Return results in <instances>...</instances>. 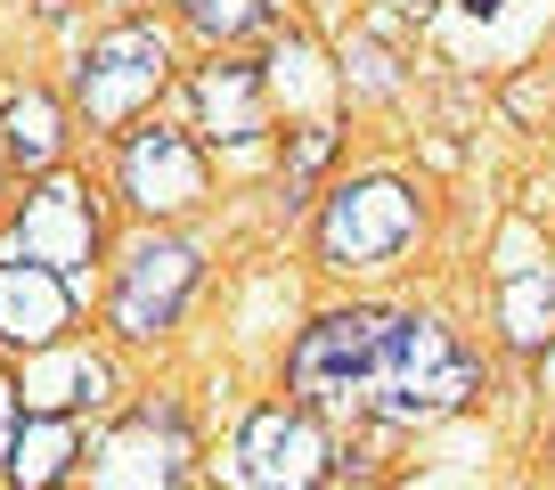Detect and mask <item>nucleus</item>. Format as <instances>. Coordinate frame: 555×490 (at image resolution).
Segmentation results:
<instances>
[{"instance_id": "1", "label": "nucleus", "mask_w": 555, "mask_h": 490, "mask_svg": "<svg viewBox=\"0 0 555 490\" xmlns=\"http://www.w3.org/2000/svg\"><path fill=\"white\" fill-rule=\"evenodd\" d=\"M474 392H482L474 351L457 344L441 319L400 311L392 351H384V376H376V392H367V417H384V425H434V417H450V409H466Z\"/></svg>"}, {"instance_id": "2", "label": "nucleus", "mask_w": 555, "mask_h": 490, "mask_svg": "<svg viewBox=\"0 0 555 490\" xmlns=\"http://www.w3.org/2000/svg\"><path fill=\"white\" fill-rule=\"evenodd\" d=\"M392 327L400 311H384V302H351V311H319L311 327L295 335V351H286V376H295L302 401H360L376 392L384 376V351H392Z\"/></svg>"}, {"instance_id": "3", "label": "nucleus", "mask_w": 555, "mask_h": 490, "mask_svg": "<svg viewBox=\"0 0 555 490\" xmlns=\"http://www.w3.org/2000/svg\"><path fill=\"white\" fill-rule=\"evenodd\" d=\"M172 82V41L156 25H106L82 57H74V106L90 131H131Z\"/></svg>"}, {"instance_id": "4", "label": "nucleus", "mask_w": 555, "mask_h": 490, "mask_svg": "<svg viewBox=\"0 0 555 490\" xmlns=\"http://www.w3.org/2000/svg\"><path fill=\"white\" fill-rule=\"evenodd\" d=\"M425 229V205H416L409 180H344L319 212V262L327 270H392L400 254Z\"/></svg>"}, {"instance_id": "5", "label": "nucleus", "mask_w": 555, "mask_h": 490, "mask_svg": "<svg viewBox=\"0 0 555 490\" xmlns=\"http://www.w3.org/2000/svg\"><path fill=\"white\" fill-rule=\"evenodd\" d=\"M99 205H90V180L74 172H41L25 189V205L9 212V245H0V262H41L57 279L82 286V270L99 262Z\"/></svg>"}, {"instance_id": "6", "label": "nucleus", "mask_w": 555, "mask_h": 490, "mask_svg": "<svg viewBox=\"0 0 555 490\" xmlns=\"http://www.w3.org/2000/svg\"><path fill=\"white\" fill-rule=\"evenodd\" d=\"M196 279H205V254H196L189 237H139L131 254H122L115 286H106V327L122 335V344H156V335L180 327V311H189Z\"/></svg>"}, {"instance_id": "7", "label": "nucleus", "mask_w": 555, "mask_h": 490, "mask_svg": "<svg viewBox=\"0 0 555 490\" xmlns=\"http://www.w3.org/2000/svg\"><path fill=\"white\" fill-rule=\"evenodd\" d=\"M327 474H335V450L311 409L270 401L237 425V482L245 490H319Z\"/></svg>"}, {"instance_id": "8", "label": "nucleus", "mask_w": 555, "mask_h": 490, "mask_svg": "<svg viewBox=\"0 0 555 490\" xmlns=\"http://www.w3.org/2000/svg\"><path fill=\"white\" fill-rule=\"evenodd\" d=\"M115 180L131 196V212L147 221H180V212L205 205V147L189 131H164V122H139L115 156Z\"/></svg>"}, {"instance_id": "9", "label": "nucleus", "mask_w": 555, "mask_h": 490, "mask_svg": "<svg viewBox=\"0 0 555 490\" xmlns=\"http://www.w3.org/2000/svg\"><path fill=\"white\" fill-rule=\"evenodd\" d=\"M189 474V425L172 409H139L90 457V490H180Z\"/></svg>"}, {"instance_id": "10", "label": "nucleus", "mask_w": 555, "mask_h": 490, "mask_svg": "<svg viewBox=\"0 0 555 490\" xmlns=\"http://www.w3.org/2000/svg\"><path fill=\"white\" fill-rule=\"evenodd\" d=\"M189 99H196V131H205L212 147H254L261 131H270V74L245 66V57L196 66Z\"/></svg>"}, {"instance_id": "11", "label": "nucleus", "mask_w": 555, "mask_h": 490, "mask_svg": "<svg viewBox=\"0 0 555 490\" xmlns=\"http://www.w3.org/2000/svg\"><path fill=\"white\" fill-rule=\"evenodd\" d=\"M74 327V279L41 262H0V344L9 351H57Z\"/></svg>"}, {"instance_id": "12", "label": "nucleus", "mask_w": 555, "mask_h": 490, "mask_svg": "<svg viewBox=\"0 0 555 490\" xmlns=\"http://www.w3.org/2000/svg\"><path fill=\"white\" fill-rule=\"evenodd\" d=\"M25 385V409L34 417H82V409H99L106 392H115V368L99 360V351H34V368L17 376Z\"/></svg>"}, {"instance_id": "13", "label": "nucleus", "mask_w": 555, "mask_h": 490, "mask_svg": "<svg viewBox=\"0 0 555 490\" xmlns=\"http://www.w3.org/2000/svg\"><path fill=\"white\" fill-rule=\"evenodd\" d=\"M0 140H9V164H25V172H57V147H66V106H57L41 82L9 90V106H0Z\"/></svg>"}, {"instance_id": "14", "label": "nucleus", "mask_w": 555, "mask_h": 490, "mask_svg": "<svg viewBox=\"0 0 555 490\" xmlns=\"http://www.w3.org/2000/svg\"><path fill=\"white\" fill-rule=\"evenodd\" d=\"M74 457H82L74 417H25L17 457H9V482H17V490H57V482L74 474Z\"/></svg>"}, {"instance_id": "15", "label": "nucleus", "mask_w": 555, "mask_h": 490, "mask_svg": "<svg viewBox=\"0 0 555 490\" xmlns=\"http://www.w3.org/2000/svg\"><path fill=\"white\" fill-rule=\"evenodd\" d=\"M499 327H506V344H522V351L547 344V335H555V270H506Z\"/></svg>"}, {"instance_id": "16", "label": "nucleus", "mask_w": 555, "mask_h": 490, "mask_svg": "<svg viewBox=\"0 0 555 490\" xmlns=\"http://www.w3.org/2000/svg\"><path fill=\"white\" fill-rule=\"evenodd\" d=\"M270 17H278V0H180V25H189V34H205L212 57H221L229 41L261 34Z\"/></svg>"}, {"instance_id": "17", "label": "nucleus", "mask_w": 555, "mask_h": 490, "mask_svg": "<svg viewBox=\"0 0 555 490\" xmlns=\"http://www.w3.org/2000/svg\"><path fill=\"white\" fill-rule=\"evenodd\" d=\"M327 156H335V131H327V122H302L295 147H286V189H302V180H311Z\"/></svg>"}, {"instance_id": "18", "label": "nucleus", "mask_w": 555, "mask_h": 490, "mask_svg": "<svg viewBox=\"0 0 555 490\" xmlns=\"http://www.w3.org/2000/svg\"><path fill=\"white\" fill-rule=\"evenodd\" d=\"M25 417H34V409H25V385H17V376H0V474H9V457H17Z\"/></svg>"}, {"instance_id": "19", "label": "nucleus", "mask_w": 555, "mask_h": 490, "mask_svg": "<svg viewBox=\"0 0 555 490\" xmlns=\"http://www.w3.org/2000/svg\"><path fill=\"white\" fill-rule=\"evenodd\" d=\"M384 9H392V17H434L441 0H384Z\"/></svg>"}, {"instance_id": "20", "label": "nucleus", "mask_w": 555, "mask_h": 490, "mask_svg": "<svg viewBox=\"0 0 555 490\" xmlns=\"http://www.w3.org/2000/svg\"><path fill=\"white\" fill-rule=\"evenodd\" d=\"M457 9H466V17H482V25H490V17H506V0H457Z\"/></svg>"}, {"instance_id": "21", "label": "nucleus", "mask_w": 555, "mask_h": 490, "mask_svg": "<svg viewBox=\"0 0 555 490\" xmlns=\"http://www.w3.org/2000/svg\"><path fill=\"white\" fill-rule=\"evenodd\" d=\"M0 189H9V140H0Z\"/></svg>"}]
</instances>
